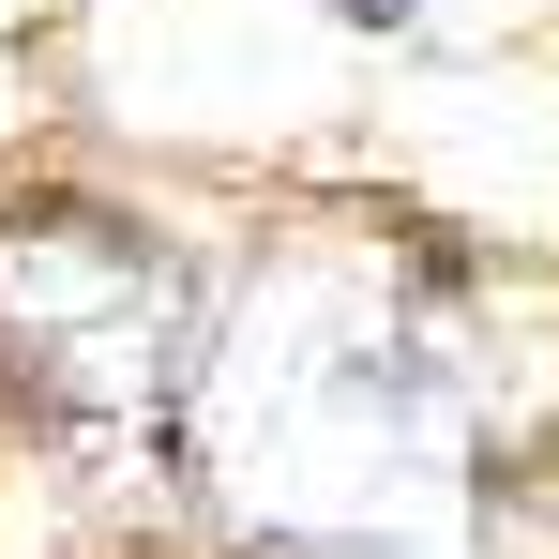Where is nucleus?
<instances>
[{"mask_svg":"<svg viewBox=\"0 0 559 559\" xmlns=\"http://www.w3.org/2000/svg\"><path fill=\"white\" fill-rule=\"evenodd\" d=\"M454 454V364L364 258L258 273L227 364H212V468L273 530H378Z\"/></svg>","mask_w":559,"mask_h":559,"instance_id":"nucleus-1","label":"nucleus"},{"mask_svg":"<svg viewBox=\"0 0 559 559\" xmlns=\"http://www.w3.org/2000/svg\"><path fill=\"white\" fill-rule=\"evenodd\" d=\"M0 348L76 393V408H136L182 364V273L152 227H15L0 242Z\"/></svg>","mask_w":559,"mask_h":559,"instance_id":"nucleus-2","label":"nucleus"},{"mask_svg":"<svg viewBox=\"0 0 559 559\" xmlns=\"http://www.w3.org/2000/svg\"><path fill=\"white\" fill-rule=\"evenodd\" d=\"M333 15H364V31H408V0H333Z\"/></svg>","mask_w":559,"mask_h":559,"instance_id":"nucleus-3","label":"nucleus"}]
</instances>
